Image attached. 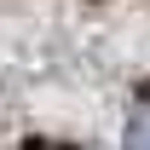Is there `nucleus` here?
<instances>
[{
    "instance_id": "nucleus-1",
    "label": "nucleus",
    "mask_w": 150,
    "mask_h": 150,
    "mask_svg": "<svg viewBox=\"0 0 150 150\" xmlns=\"http://www.w3.org/2000/svg\"><path fill=\"white\" fill-rule=\"evenodd\" d=\"M127 150H150V104L133 110V121H127Z\"/></svg>"
}]
</instances>
